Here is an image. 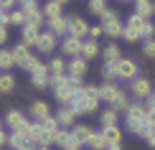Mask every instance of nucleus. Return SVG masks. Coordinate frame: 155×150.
I'll return each mask as SVG.
<instances>
[{"instance_id": "f257e3e1", "label": "nucleus", "mask_w": 155, "mask_h": 150, "mask_svg": "<svg viewBox=\"0 0 155 150\" xmlns=\"http://www.w3.org/2000/svg\"><path fill=\"white\" fill-rule=\"evenodd\" d=\"M99 87H94V84H84L81 89H76L74 99L69 107L74 109L76 115H92L97 112V107H99Z\"/></svg>"}, {"instance_id": "f03ea898", "label": "nucleus", "mask_w": 155, "mask_h": 150, "mask_svg": "<svg viewBox=\"0 0 155 150\" xmlns=\"http://www.w3.org/2000/svg\"><path fill=\"white\" fill-rule=\"evenodd\" d=\"M31 74V84H33V89H48L51 87V74H48V64L38 61L33 56V61L28 64V69H25Z\"/></svg>"}, {"instance_id": "7ed1b4c3", "label": "nucleus", "mask_w": 155, "mask_h": 150, "mask_svg": "<svg viewBox=\"0 0 155 150\" xmlns=\"http://www.w3.org/2000/svg\"><path fill=\"white\" fill-rule=\"evenodd\" d=\"M51 89H54V97L59 99V104H71L76 89L71 87V79H69V74L64 76H51Z\"/></svg>"}, {"instance_id": "20e7f679", "label": "nucleus", "mask_w": 155, "mask_h": 150, "mask_svg": "<svg viewBox=\"0 0 155 150\" xmlns=\"http://www.w3.org/2000/svg\"><path fill=\"white\" fill-rule=\"evenodd\" d=\"M99 18H102V28H104V36H109V41H114V38H122V31H125V25L120 23V15H117L112 8H107Z\"/></svg>"}, {"instance_id": "39448f33", "label": "nucleus", "mask_w": 155, "mask_h": 150, "mask_svg": "<svg viewBox=\"0 0 155 150\" xmlns=\"http://www.w3.org/2000/svg\"><path fill=\"white\" fill-rule=\"evenodd\" d=\"M114 69H117V79L122 82H132L135 76H137V61H132V58H120V61H114Z\"/></svg>"}, {"instance_id": "423d86ee", "label": "nucleus", "mask_w": 155, "mask_h": 150, "mask_svg": "<svg viewBox=\"0 0 155 150\" xmlns=\"http://www.w3.org/2000/svg\"><path fill=\"white\" fill-rule=\"evenodd\" d=\"M5 125H8L13 132H28L31 122L25 120V115L21 109H8V115H5Z\"/></svg>"}, {"instance_id": "0eeeda50", "label": "nucleus", "mask_w": 155, "mask_h": 150, "mask_svg": "<svg viewBox=\"0 0 155 150\" xmlns=\"http://www.w3.org/2000/svg\"><path fill=\"white\" fill-rule=\"evenodd\" d=\"M13 61H15L18 69H28V64L33 61V54H31V46H25V43L21 41L18 46H13Z\"/></svg>"}, {"instance_id": "6e6552de", "label": "nucleus", "mask_w": 155, "mask_h": 150, "mask_svg": "<svg viewBox=\"0 0 155 150\" xmlns=\"http://www.w3.org/2000/svg\"><path fill=\"white\" fill-rule=\"evenodd\" d=\"M130 92H132V97H137V99H147V97L153 94V84H150V79H145V76H135Z\"/></svg>"}, {"instance_id": "1a4fd4ad", "label": "nucleus", "mask_w": 155, "mask_h": 150, "mask_svg": "<svg viewBox=\"0 0 155 150\" xmlns=\"http://www.w3.org/2000/svg\"><path fill=\"white\" fill-rule=\"evenodd\" d=\"M28 135H31V140H33V145H51V138H48L46 127H43V122H38V120L31 122Z\"/></svg>"}, {"instance_id": "9d476101", "label": "nucleus", "mask_w": 155, "mask_h": 150, "mask_svg": "<svg viewBox=\"0 0 155 150\" xmlns=\"http://www.w3.org/2000/svg\"><path fill=\"white\" fill-rule=\"evenodd\" d=\"M66 36H76V38L84 41V36H89V23L81 15H71L69 18V33Z\"/></svg>"}, {"instance_id": "9b49d317", "label": "nucleus", "mask_w": 155, "mask_h": 150, "mask_svg": "<svg viewBox=\"0 0 155 150\" xmlns=\"http://www.w3.org/2000/svg\"><path fill=\"white\" fill-rule=\"evenodd\" d=\"M61 54L69 56V58L81 56V38H76V36H64V41H61Z\"/></svg>"}, {"instance_id": "f8f14e48", "label": "nucleus", "mask_w": 155, "mask_h": 150, "mask_svg": "<svg viewBox=\"0 0 155 150\" xmlns=\"http://www.w3.org/2000/svg\"><path fill=\"white\" fill-rule=\"evenodd\" d=\"M41 54H51V51L56 48V33H51V31H41V36H38V41H36V46Z\"/></svg>"}, {"instance_id": "ddd939ff", "label": "nucleus", "mask_w": 155, "mask_h": 150, "mask_svg": "<svg viewBox=\"0 0 155 150\" xmlns=\"http://www.w3.org/2000/svg\"><path fill=\"white\" fill-rule=\"evenodd\" d=\"M87 58L84 56H74L71 61L66 64V74L69 76H79V79H84V74H87Z\"/></svg>"}, {"instance_id": "4468645a", "label": "nucleus", "mask_w": 155, "mask_h": 150, "mask_svg": "<svg viewBox=\"0 0 155 150\" xmlns=\"http://www.w3.org/2000/svg\"><path fill=\"white\" fill-rule=\"evenodd\" d=\"M38 36H41V28H38V25H31V23H25L23 28H21V41L25 43V46H31V48L36 46Z\"/></svg>"}, {"instance_id": "2eb2a0df", "label": "nucleus", "mask_w": 155, "mask_h": 150, "mask_svg": "<svg viewBox=\"0 0 155 150\" xmlns=\"http://www.w3.org/2000/svg\"><path fill=\"white\" fill-rule=\"evenodd\" d=\"M8 145H10L13 150H23V148L33 145V140H31L28 132H10V135H8Z\"/></svg>"}, {"instance_id": "dca6fc26", "label": "nucleus", "mask_w": 155, "mask_h": 150, "mask_svg": "<svg viewBox=\"0 0 155 150\" xmlns=\"http://www.w3.org/2000/svg\"><path fill=\"white\" fill-rule=\"evenodd\" d=\"M46 25H48L51 33H56V36H66V33H69V18H66V15L51 18V21H46Z\"/></svg>"}, {"instance_id": "f3484780", "label": "nucleus", "mask_w": 155, "mask_h": 150, "mask_svg": "<svg viewBox=\"0 0 155 150\" xmlns=\"http://www.w3.org/2000/svg\"><path fill=\"white\" fill-rule=\"evenodd\" d=\"M102 54V46L97 43V38H87V41H81V56L87 58V61H92Z\"/></svg>"}, {"instance_id": "a211bd4d", "label": "nucleus", "mask_w": 155, "mask_h": 150, "mask_svg": "<svg viewBox=\"0 0 155 150\" xmlns=\"http://www.w3.org/2000/svg\"><path fill=\"white\" fill-rule=\"evenodd\" d=\"M120 92H122V89H120L114 82H104V84L99 87V99H102V102H107V104H112V99H114Z\"/></svg>"}, {"instance_id": "6ab92c4d", "label": "nucleus", "mask_w": 155, "mask_h": 150, "mask_svg": "<svg viewBox=\"0 0 155 150\" xmlns=\"http://www.w3.org/2000/svg\"><path fill=\"white\" fill-rule=\"evenodd\" d=\"M56 120H59V125H61V127H71V125H74V120H76V112L69 107V104H61V109L56 112Z\"/></svg>"}, {"instance_id": "aec40b11", "label": "nucleus", "mask_w": 155, "mask_h": 150, "mask_svg": "<svg viewBox=\"0 0 155 150\" xmlns=\"http://www.w3.org/2000/svg\"><path fill=\"white\" fill-rule=\"evenodd\" d=\"M31 117L38 122H43L46 117H51V109H48V104L46 102H41V99H36V102H31Z\"/></svg>"}, {"instance_id": "412c9836", "label": "nucleus", "mask_w": 155, "mask_h": 150, "mask_svg": "<svg viewBox=\"0 0 155 150\" xmlns=\"http://www.w3.org/2000/svg\"><path fill=\"white\" fill-rule=\"evenodd\" d=\"M71 135H74V140L79 142V145H87L89 142V138H92V127L89 125H71Z\"/></svg>"}, {"instance_id": "4be33fe9", "label": "nucleus", "mask_w": 155, "mask_h": 150, "mask_svg": "<svg viewBox=\"0 0 155 150\" xmlns=\"http://www.w3.org/2000/svg\"><path fill=\"white\" fill-rule=\"evenodd\" d=\"M145 112H147L145 104L130 102V107H127V112H125V120H127V122H132V120H145Z\"/></svg>"}, {"instance_id": "5701e85b", "label": "nucleus", "mask_w": 155, "mask_h": 150, "mask_svg": "<svg viewBox=\"0 0 155 150\" xmlns=\"http://www.w3.org/2000/svg\"><path fill=\"white\" fill-rule=\"evenodd\" d=\"M99 132L104 135L107 145H114V142H122V130H120L117 125H109V127H102Z\"/></svg>"}, {"instance_id": "b1692460", "label": "nucleus", "mask_w": 155, "mask_h": 150, "mask_svg": "<svg viewBox=\"0 0 155 150\" xmlns=\"http://www.w3.org/2000/svg\"><path fill=\"white\" fill-rule=\"evenodd\" d=\"M71 142H74L71 127H61V130H59V135H56V138H54V145H59L61 150H64V148H69V145H71Z\"/></svg>"}, {"instance_id": "393cba45", "label": "nucleus", "mask_w": 155, "mask_h": 150, "mask_svg": "<svg viewBox=\"0 0 155 150\" xmlns=\"http://www.w3.org/2000/svg\"><path fill=\"white\" fill-rule=\"evenodd\" d=\"M61 8H64V5L59 3V0H48V3L46 5H43V18H46V21H51V18H59L61 15Z\"/></svg>"}, {"instance_id": "a878e982", "label": "nucleus", "mask_w": 155, "mask_h": 150, "mask_svg": "<svg viewBox=\"0 0 155 150\" xmlns=\"http://www.w3.org/2000/svg\"><path fill=\"white\" fill-rule=\"evenodd\" d=\"M102 56H104V61H120L122 54H120V46L114 41H109L107 46H102Z\"/></svg>"}, {"instance_id": "bb28decb", "label": "nucleus", "mask_w": 155, "mask_h": 150, "mask_svg": "<svg viewBox=\"0 0 155 150\" xmlns=\"http://www.w3.org/2000/svg\"><path fill=\"white\" fill-rule=\"evenodd\" d=\"M135 13L143 15V18H153V13H155L153 0H137V3H135Z\"/></svg>"}, {"instance_id": "cd10ccee", "label": "nucleus", "mask_w": 155, "mask_h": 150, "mask_svg": "<svg viewBox=\"0 0 155 150\" xmlns=\"http://www.w3.org/2000/svg\"><path fill=\"white\" fill-rule=\"evenodd\" d=\"M109 107H112L114 112H127V107H130V99H127L125 89H122V92H120V94L112 99V104H109Z\"/></svg>"}, {"instance_id": "c85d7f7f", "label": "nucleus", "mask_w": 155, "mask_h": 150, "mask_svg": "<svg viewBox=\"0 0 155 150\" xmlns=\"http://www.w3.org/2000/svg\"><path fill=\"white\" fill-rule=\"evenodd\" d=\"M43 127H46V132H48V138H51V145H54V138L59 135V130H61L59 120H56V117H46V120H43Z\"/></svg>"}, {"instance_id": "c756f323", "label": "nucleus", "mask_w": 155, "mask_h": 150, "mask_svg": "<svg viewBox=\"0 0 155 150\" xmlns=\"http://www.w3.org/2000/svg\"><path fill=\"white\" fill-rule=\"evenodd\" d=\"M147 21H150V18H143V15H137V13H132V15L127 18V25L143 36V28H145V23H147Z\"/></svg>"}, {"instance_id": "7c9ffc66", "label": "nucleus", "mask_w": 155, "mask_h": 150, "mask_svg": "<svg viewBox=\"0 0 155 150\" xmlns=\"http://www.w3.org/2000/svg\"><path fill=\"white\" fill-rule=\"evenodd\" d=\"M48 74L51 76H64V74H66V61H64V58H51Z\"/></svg>"}, {"instance_id": "2f4dec72", "label": "nucleus", "mask_w": 155, "mask_h": 150, "mask_svg": "<svg viewBox=\"0 0 155 150\" xmlns=\"http://www.w3.org/2000/svg\"><path fill=\"white\" fill-rule=\"evenodd\" d=\"M15 89V76L13 74H0V94H10Z\"/></svg>"}, {"instance_id": "473e14b6", "label": "nucleus", "mask_w": 155, "mask_h": 150, "mask_svg": "<svg viewBox=\"0 0 155 150\" xmlns=\"http://www.w3.org/2000/svg\"><path fill=\"white\" fill-rule=\"evenodd\" d=\"M92 150H107V140H104V135L102 132H92V138H89V142H87Z\"/></svg>"}, {"instance_id": "72a5a7b5", "label": "nucleus", "mask_w": 155, "mask_h": 150, "mask_svg": "<svg viewBox=\"0 0 155 150\" xmlns=\"http://www.w3.org/2000/svg\"><path fill=\"white\" fill-rule=\"evenodd\" d=\"M99 122H102V127H109V125H117V112H114L112 107L104 109V112L99 115Z\"/></svg>"}, {"instance_id": "f704fd0d", "label": "nucleus", "mask_w": 155, "mask_h": 150, "mask_svg": "<svg viewBox=\"0 0 155 150\" xmlns=\"http://www.w3.org/2000/svg\"><path fill=\"white\" fill-rule=\"evenodd\" d=\"M87 10L92 13V15H102V13L107 10V0H89V3H87Z\"/></svg>"}, {"instance_id": "c9c22d12", "label": "nucleus", "mask_w": 155, "mask_h": 150, "mask_svg": "<svg viewBox=\"0 0 155 150\" xmlns=\"http://www.w3.org/2000/svg\"><path fill=\"white\" fill-rule=\"evenodd\" d=\"M15 66V61H13V51L10 48H0V69H10Z\"/></svg>"}, {"instance_id": "e433bc0d", "label": "nucleus", "mask_w": 155, "mask_h": 150, "mask_svg": "<svg viewBox=\"0 0 155 150\" xmlns=\"http://www.w3.org/2000/svg\"><path fill=\"white\" fill-rule=\"evenodd\" d=\"M102 76H104V82H114V79H117L114 61H104V66H102Z\"/></svg>"}, {"instance_id": "4c0bfd02", "label": "nucleus", "mask_w": 155, "mask_h": 150, "mask_svg": "<svg viewBox=\"0 0 155 150\" xmlns=\"http://www.w3.org/2000/svg\"><path fill=\"white\" fill-rule=\"evenodd\" d=\"M10 25H25V13L18 8V10H10Z\"/></svg>"}, {"instance_id": "58836bf2", "label": "nucleus", "mask_w": 155, "mask_h": 150, "mask_svg": "<svg viewBox=\"0 0 155 150\" xmlns=\"http://www.w3.org/2000/svg\"><path fill=\"white\" fill-rule=\"evenodd\" d=\"M122 38H125L127 43H137V41H140V38H143V36H140L137 31H132L130 25H125V31H122Z\"/></svg>"}, {"instance_id": "ea45409f", "label": "nucleus", "mask_w": 155, "mask_h": 150, "mask_svg": "<svg viewBox=\"0 0 155 150\" xmlns=\"http://www.w3.org/2000/svg\"><path fill=\"white\" fill-rule=\"evenodd\" d=\"M143 54L147 58H155V38H145V43H143Z\"/></svg>"}, {"instance_id": "a19ab883", "label": "nucleus", "mask_w": 155, "mask_h": 150, "mask_svg": "<svg viewBox=\"0 0 155 150\" xmlns=\"http://www.w3.org/2000/svg\"><path fill=\"white\" fill-rule=\"evenodd\" d=\"M8 23H0V48L5 46V43H8Z\"/></svg>"}, {"instance_id": "79ce46f5", "label": "nucleus", "mask_w": 155, "mask_h": 150, "mask_svg": "<svg viewBox=\"0 0 155 150\" xmlns=\"http://www.w3.org/2000/svg\"><path fill=\"white\" fill-rule=\"evenodd\" d=\"M153 36H155V25H153V21H147L145 28H143V41L145 38H153Z\"/></svg>"}, {"instance_id": "37998d69", "label": "nucleus", "mask_w": 155, "mask_h": 150, "mask_svg": "<svg viewBox=\"0 0 155 150\" xmlns=\"http://www.w3.org/2000/svg\"><path fill=\"white\" fill-rule=\"evenodd\" d=\"M102 33H104V28H102V23H99V25H89V38H99Z\"/></svg>"}, {"instance_id": "c03bdc74", "label": "nucleus", "mask_w": 155, "mask_h": 150, "mask_svg": "<svg viewBox=\"0 0 155 150\" xmlns=\"http://www.w3.org/2000/svg\"><path fill=\"white\" fill-rule=\"evenodd\" d=\"M145 125L147 127H155V109H147V112H145Z\"/></svg>"}, {"instance_id": "a18cd8bd", "label": "nucleus", "mask_w": 155, "mask_h": 150, "mask_svg": "<svg viewBox=\"0 0 155 150\" xmlns=\"http://www.w3.org/2000/svg\"><path fill=\"white\" fill-rule=\"evenodd\" d=\"M145 140H147V145H150V148L155 150V127H150V130H147V135H145Z\"/></svg>"}, {"instance_id": "49530a36", "label": "nucleus", "mask_w": 155, "mask_h": 150, "mask_svg": "<svg viewBox=\"0 0 155 150\" xmlns=\"http://www.w3.org/2000/svg\"><path fill=\"white\" fill-rule=\"evenodd\" d=\"M15 3H18V0H0V8H3V10H10Z\"/></svg>"}, {"instance_id": "de8ad7c7", "label": "nucleus", "mask_w": 155, "mask_h": 150, "mask_svg": "<svg viewBox=\"0 0 155 150\" xmlns=\"http://www.w3.org/2000/svg\"><path fill=\"white\" fill-rule=\"evenodd\" d=\"M8 145V135H5V130H0V148Z\"/></svg>"}, {"instance_id": "09e8293b", "label": "nucleus", "mask_w": 155, "mask_h": 150, "mask_svg": "<svg viewBox=\"0 0 155 150\" xmlns=\"http://www.w3.org/2000/svg\"><path fill=\"white\" fill-rule=\"evenodd\" d=\"M79 148H81V145H79V142H76V140H74V142H71V145H69V148H64V150H79Z\"/></svg>"}, {"instance_id": "8fccbe9b", "label": "nucleus", "mask_w": 155, "mask_h": 150, "mask_svg": "<svg viewBox=\"0 0 155 150\" xmlns=\"http://www.w3.org/2000/svg\"><path fill=\"white\" fill-rule=\"evenodd\" d=\"M107 150H122V142H114V145H107Z\"/></svg>"}, {"instance_id": "3c124183", "label": "nucleus", "mask_w": 155, "mask_h": 150, "mask_svg": "<svg viewBox=\"0 0 155 150\" xmlns=\"http://www.w3.org/2000/svg\"><path fill=\"white\" fill-rule=\"evenodd\" d=\"M36 150H51V145H36Z\"/></svg>"}, {"instance_id": "603ef678", "label": "nucleus", "mask_w": 155, "mask_h": 150, "mask_svg": "<svg viewBox=\"0 0 155 150\" xmlns=\"http://www.w3.org/2000/svg\"><path fill=\"white\" fill-rule=\"evenodd\" d=\"M23 150H36V145H28V148H23Z\"/></svg>"}, {"instance_id": "864d4df0", "label": "nucleus", "mask_w": 155, "mask_h": 150, "mask_svg": "<svg viewBox=\"0 0 155 150\" xmlns=\"http://www.w3.org/2000/svg\"><path fill=\"white\" fill-rule=\"evenodd\" d=\"M59 3H61V5H66V3H69V0H59Z\"/></svg>"}, {"instance_id": "5fc2aeb1", "label": "nucleus", "mask_w": 155, "mask_h": 150, "mask_svg": "<svg viewBox=\"0 0 155 150\" xmlns=\"http://www.w3.org/2000/svg\"><path fill=\"white\" fill-rule=\"evenodd\" d=\"M120 3H130V0H120Z\"/></svg>"}, {"instance_id": "6e6d98bb", "label": "nucleus", "mask_w": 155, "mask_h": 150, "mask_svg": "<svg viewBox=\"0 0 155 150\" xmlns=\"http://www.w3.org/2000/svg\"><path fill=\"white\" fill-rule=\"evenodd\" d=\"M0 130H3V120H0Z\"/></svg>"}, {"instance_id": "4d7b16f0", "label": "nucleus", "mask_w": 155, "mask_h": 150, "mask_svg": "<svg viewBox=\"0 0 155 150\" xmlns=\"http://www.w3.org/2000/svg\"><path fill=\"white\" fill-rule=\"evenodd\" d=\"M18 3H21V5H23V3H25V0H18Z\"/></svg>"}, {"instance_id": "13d9d810", "label": "nucleus", "mask_w": 155, "mask_h": 150, "mask_svg": "<svg viewBox=\"0 0 155 150\" xmlns=\"http://www.w3.org/2000/svg\"><path fill=\"white\" fill-rule=\"evenodd\" d=\"M0 15H3V8H0Z\"/></svg>"}, {"instance_id": "bf43d9fd", "label": "nucleus", "mask_w": 155, "mask_h": 150, "mask_svg": "<svg viewBox=\"0 0 155 150\" xmlns=\"http://www.w3.org/2000/svg\"><path fill=\"white\" fill-rule=\"evenodd\" d=\"M153 8H155V3H153Z\"/></svg>"}, {"instance_id": "052dcab7", "label": "nucleus", "mask_w": 155, "mask_h": 150, "mask_svg": "<svg viewBox=\"0 0 155 150\" xmlns=\"http://www.w3.org/2000/svg\"><path fill=\"white\" fill-rule=\"evenodd\" d=\"M135 3H137V0H135Z\"/></svg>"}]
</instances>
